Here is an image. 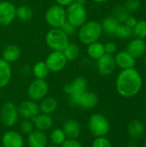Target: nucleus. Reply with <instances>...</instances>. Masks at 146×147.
Listing matches in <instances>:
<instances>
[{"label": "nucleus", "instance_id": "obj_1", "mask_svg": "<svg viewBox=\"0 0 146 147\" xmlns=\"http://www.w3.org/2000/svg\"><path fill=\"white\" fill-rule=\"evenodd\" d=\"M142 86V77L134 67L122 70L116 78V90L120 96L126 98L135 96L141 90Z\"/></svg>", "mask_w": 146, "mask_h": 147}, {"label": "nucleus", "instance_id": "obj_2", "mask_svg": "<svg viewBox=\"0 0 146 147\" xmlns=\"http://www.w3.org/2000/svg\"><path fill=\"white\" fill-rule=\"evenodd\" d=\"M103 31L100 22L95 20L86 21L82 26L78 28L77 36L79 40L84 45H89L93 42L98 41Z\"/></svg>", "mask_w": 146, "mask_h": 147}, {"label": "nucleus", "instance_id": "obj_3", "mask_svg": "<svg viewBox=\"0 0 146 147\" xmlns=\"http://www.w3.org/2000/svg\"><path fill=\"white\" fill-rule=\"evenodd\" d=\"M46 46L52 51H63L70 42L67 36L61 28H51L45 37Z\"/></svg>", "mask_w": 146, "mask_h": 147}, {"label": "nucleus", "instance_id": "obj_4", "mask_svg": "<svg viewBox=\"0 0 146 147\" xmlns=\"http://www.w3.org/2000/svg\"><path fill=\"white\" fill-rule=\"evenodd\" d=\"M65 13L66 21L77 28L82 26L88 18V13L84 5L77 3H72L71 5L66 7Z\"/></svg>", "mask_w": 146, "mask_h": 147}, {"label": "nucleus", "instance_id": "obj_5", "mask_svg": "<svg viewBox=\"0 0 146 147\" xmlns=\"http://www.w3.org/2000/svg\"><path fill=\"white\" fill-rule=\"evenodd\" d=\"M88 127L91 134L95 137L106 136L110 130L108 120L101 114L92 115L88 121Z\"/></svg>", "mask_w": 146, "mask_h": 147}, {"label": "nucleus", "instance_id": "obj_6", "mask_svg": "<svg viewBox=\"0 0 146 147\" xmlns=\"http://www.w3.org/2000/svg\"><path fill=\"white\" fill-rule=\"evenodd\" d=\"M45 20L52 28H60L66 22L65 8L58 4L50 6L45 13Z\"/></svg>", "mask_w": 146, "mask_h": 147}, {"label": "nucleus", "instance_id": "obj_7", "mask_svg": "<svg viewBox=\"0 0 146 147\" xmlns=\"http://www.w3.org/2000/svg\"><path fill=\"white\" fill-rule=\"evenodd\" d=\"M70 102L83 109H91L98 104L99 98L96 93L86 90L80 94L70 96Z\"/></svg>", "mask_w": 146, "mask_h": 147}, {"label": "nucleus", "instance_id": "obj_8", "mask_svg": "<svg viewBox=\"0 0 146 147\" xmlns=\"http://www.w3.org/2000/svg\"><path fill=\"white\" fill-rule=\"evenodd\" d=\"M49 90V85L45 79H34L28 88L29 98L34 102L40 101L46 96Z\"/></svg>", "mask_w": 146, "mask_h": 147}, {"label": "nucleus", "instance_id": "obj_9", "mask_svg": "<svg viewBox=\"0 0 146 147\" xmlns=\"http://www.w3.org/2000/svg\"><path fill=\"white\" fill-rule=\"evenodd\" d=\"M0 117L2 123L5 127H10L15 126L19 118L17 107L12 102H5L1 108Z\"/></svg>", "mask_w": 146, "mask_h": 147}, {"label": "nucleus", "instance_id": "obj_10", "mask_svg": "<svg viewBox=\"0 0 146 147\" xmlns=\"http://www.w3.org/2000/svg\"><path fill=\"white\" fill-rule=\"evenodd\" d=\"M48 69L52 72H59L66 66L68 60L61 51H52L46 60H45Z\"/></svg>", "mask_w": 146, "mask_h": 147}, {"label": "nucleus", "instance_id": "obj_11", "mask_svg": "<svg viewBox=\"0 0 146 147\" xmlns=\"http://www.w3.org/2000/svg\"><path fill=\"white\" fill-rule=\"evenodd\" d=\"M15 4L9 1L3 0L0 1V25L9 26L10 25L15 18Z\"/></svg>", "mask_w": 146, "mask_h": 147}, {"label": "nucleus", "instance_id": "obj_12", "mask_svg": "<svg viewBox=\"0 0 146 147\" xmlns=\"http://www.w3.org/2000/svg\"><path fill=\"white\" fill-rule=\"evenodd\" d=\"M96 66L98 72L102 76H109L111 75L116 67V64L114 61V57L111 54L105 53L102 57L96 60Z\"/></svg>", "mask_w": 146, "mask_h": 147}, {"label": "nucleus", "instance_id": "obj_13", "mask_svg": "<svg viewBox=\"0 0 146 147\" xmlns=\"http://www.w3.org/2000/svg\"><path fill=\"white\" fill-rule=\"evenodd\" d=\"M19 115H21L24 119L32 120L37 115L40 113V107L36 103V102L33 100H27L22 102L19 107L17 108Z\"/></svg>", "mask_w": 146, "mask_h": 147}, {"label": "nucleus", "instance_id": "obj_14", "mask_svg": "<svg viewBox=\"0 0 146 147\" xmlns=\"http://www.w3.org/2000/svg\"><path fill=\"white\" fill-rule=\"evenodd\" d=\"M88 80L84 77H77L64 87V91L69 96L83 93L87 90Z\"/></svg>", "mask_w": 146, "mask_h": 147}, {"label": "nucleus", "instance_id": "obj_15", "mask_svg": "<svg viewBox=\"0 0 146 147\" xmlns=\"http://www.w3.org/2000/svg\"><path fill=\"white\" fill-rule=\"evenodd\" d=\"M3 147H24V140L16 131H8L2 137Z\"/></svg>", "mask_w": 146, "mask_h": 147}, {"label": "nucleus", "instance_id": "obj_16", "mask_svg": "<svg viewBox=\"0 0 146 147\" xmlns=\"http://www.w3.org/2000/svg\"><path fill=\"white\" fill-rule=\"evenodd\" d=\"M126 51L135 59L143 57L146 53V42L145 39L135 38L126 46Z\"/></svg>", "mask_w": 146, "mask_h": 147}, {"label": "nucleus", "instance_id": "obj_17", "mask_svg": "<svg viewBox=\"0 0 146 147\" xmlns=\"http://www.w3.org/2000/svg\"><path fill=\"white\" fill-rule=\"evenodd\" d=\"M114 61L116 66L122 70L133 68L136 65V59L133 58L126 50L119 52L114 57Z\"/></svg>", "mask_w": 146, "mask_h": 147}, {"label": "nucleus", "instance_id": "obj_18", "mask_svg": "<svg viewBox=\"0 0 146 147\" xmlns=\"http://www.w3.org/2000/svg\"><path fill=\"white\" fill-rule=\"evenodd\" d=\"M31 121L34 126L36 127V129L39 131H42V132L49 130L53 125L52 118L51 117L50 115H47V114L40 113L35 117H34Z\"/></svg>", "mask_w": 146, "mask_h": 147}, {"label": "nucleus", "instance_id": "obj_19", "mask_svg": "<svg viewBox=\"0 0 146 147\" xmlns=\"http://www.w3.org/2000/svg\"><path fill=\"white\" fill-rule=\"evenodd\" d=\"M28 143L29 147H46L47 145V137L44 132L36 129L28 134Z\"/></svg>", "mask_w": 146, "mask_h": 147}, {"label": "nucleus", "instance_id": "obj_20", "mask_svg": "<svg viewBox=\"0 0 146 147\" xmlns=\"http://www.w3.org/2000/svg\"><path fill=\"white\" fill-rule=\"evenodd\" d=\"M63 131L66 139H77L80 134V124L74 119L67 120L63 125Z\"/></svg>", "mask_w": 146, "mask_h": 147}, {"label": "nucleus", "instance_id": "obj_21", "mask_svg": "<svg viewBox=\"0 0 146 147\" xmlns=\"http://www.w3.org/2000/svg\"><path fill=\"white\" fill-rule=\"evenodd\" d=\"M21 55L22 52L19 47L15 45H9L3 49L2 53V59L6 62L12 64L16 62L21 58Z\"/></svg>", "mask_w": 146, "mask_h": 147}, {"label": "nucleus", "instance_id": "obj_22", "mask_svg": "<svg viewBox=\"0 0 146 147\" xmlns=\"http://www.w3.org/2000/svg\"><path fill=\"white\" fill-rule=\"evenodd\" d=\"M12 70L10 64L0 58V89L6 87L11 79Z\"/></svg>", "mask_w": 146, "mask_h": 147}, {"label": "nucleus", "instance_id": "obj_23", "mask_svg": "<svg viewBox=\"0 0 146 147\" xmlns=\"http://www.w3.org/2000/svg\"><path fill=\"white\" fill-rule=\"evenodd\" d=\"M127 132L129 136L133 139V140H140L145 132V125L138 121V120H134L132 121L127 127Z\"/></svg>", "mask_w": 146, "mask_h": 147}, {"label": "nucleus", "instance_id": "obj_24", "mask_svg": "<svg viewBox=\"0 0 146 147\" xmlns=\"http://www.w3.org/2000/svg\"><path fill=\"white\" fill-rule=\"evenodd\" d=\"M86 52H87V55L90 59L97 60L105 54L104 44H102L100 41L93 42V43L88 45Z\"/></svg>", "mask_w": 146, "mask_h": 147}, {"label": "nucleus", "instance_id": "obj_25", "mask_svg": "<svg viewBox=\"0 0 146 147\" xmlns=\"http://www.w3.org/2000/svg\"><path fill=\"white\" fill-rule=\"evenodd\" d=\"M39 107L40 113L50 115L56 110L58 107V102L52 96H46L41 100V102Z\"/></svg>", "mask_w": 146, "mask_h": 147}, {"label": "nucleus", "instance_id": "obj_26", "mask_svg": "<svg viewBox=\"0 0 146 147\" xmlns=\"http://www.w3.org/2000/svg\"><path fill=\"white\" fill-rule=\"evenodd\" d=\"M32 72L36 79H46L50 71L45 61H38L33 65Z\"/></svg>", "mask_w": 146, "mask_h": 147}, {"label": "nucleus", "instance_id": "obj_27", "mask_svg": "<svg viewBox=\"0 0 146 147\" xmlns=\"http://www.w3.org/2000/svg\"><path fill=\"white\" fill-rule=\"evenodd\" d=\"M102 31L107 34H114L115 31L120 25V22L112 16L104 18L101 23Z\"/></svg>", "mask_w": 146, "mask_h": 147}, {"label": "nucleus", "instance_id": "obj_28", "mask_svg": "<svg viewBox=\"0 0 146 147\" xmlns=\"http://www.w3.org/2000/svg\"><path fill=\"white\" fill-rule=\"evenodd\" d=\"M33 17V10L30 6L27 4H22L16 7L15 9V18L22 22H28Z\"/></svg>", "mask_w": 146, "mask_h": 147}, {"label": "nucleus", "instance_id": "obj_29", "mask_svg": "<svg viewBox=\"0 0 146 147\" xmlns=\"http://www.w3.org/2000/svg\"><path fill=\"white\" fill-rule=\"evenodd\" d=\"M62 52L68 61H74L80 55L79 47L73 42H69Z\"/></svg>", "mask_w": 146, "mask_h": 147}, {"label": "nucleus", "instance_id": "obj_30", "mask_svg": "<svg viewBox=\"0 0 146 147\" xmlns=\"http://www.w3.org/2000/svg\"><path fill=\"white\" fill-rule=\"evenodd\" d=\"M129 16H130L129 12L126 9L124 5H121V4L116 5L113 9V16L120 23H124Z\"/></svg>", "mask_w": 146, "mask_h": 147}, {"label": "nucleus", "instance_id": "obj_31", "mask_svg": "<svg viewBox=\"0 0 146 147\" xmlns=\"http://www.w3.org/2000/svg\"><path fill=\"white\" fill-rule=\"evenodd\" d=\"M50 139L53 145L60 146L66 140V136H65L63 129L55 128L52 131V133L50 134Z\"/></svg>", "mask_w": 146, "mask_h": 147}, {"label": "nucleus", "instance_id": "obj_32", "mask_svg": "<svg viewBox=\"0 0 146 147\" xmlns=\"http://www.w3.org/2000/svg\"><path fill=\"white\" fill-rule=\"evenodd\" d=\"M133 34L136 36V38L145 39L146 38V21L139 20L137 22L136 25L133 28Z\"/></svg>", "mask_w": 146, "mask_h": 147}, {"label": "nucleus", "instance_id": "obj_33", "mask_svg": "<svg viewBox=\"0 0 146 147\" xmlns=\"http://www.w3.org/2000/svg\"><path fill=\"white\" fill-rule=\"evenodd\" d=\"M114 34L120 39L126 40L133 35V28H129L125 23H120Z\"/></svg>", "mask_w": 146, "mask_h": 147}, {"label": "nucleus", "instance_id": "obj_34", "mask_svg": "<svg viewBox=\"0 0 146 147\" xmlns=\"http://www.w3.org/2000/svg\"><path fill=\"white\" fill-rule=\"evenodd\" d=\"M123 5L129 13H133L140 8L141 0H126Z\"/></svg>", "mask_w": 146, "mask_h": 147}, {"label": "nucleus", "instance_id": "obj_35", "mask_svg": "<svg viewBox=\"0 0 146 147\" xmlns=\"http://www.w3.org/2000/svg\"><path fill=\"white\" fill-rule=\"evenodd\" d=\"M34 124L32 122L31 120H28V119H24L21 124H20V129L22 131V133H23L24 134H29L31 132L34 131Z\"/></svg>", "mask_w": 146, "mask_h": 147}, {"label": "nucleus", "instance_id": "obj_36", "mask_svg": "<svg viewBox=\"0 0 146 147\" xmlns=\"http://www.w3.org/2000/svg\"><path fill=\"white\" fill-rule=\"evenodd\" d=\"M92 147H112L110 140L105 136L96 137L92 143Z\"/></svg>", "mask_w": 146, "mask_h": 147}, {"label": "nucleus", "instance_id": "obj_37", "mask_svg": "<svg viewBox=\"0 0 146 147\" xmlns=\"http://www.w3.org/2000/svg\"><path fill=\"white\" fill-rule=\"evenodd\" d=\"M62 30H63V32L67 35V36H72L75 33H76V31H77V28L75 27V26H73L72 24H71L70 22H68L67 21L63 24V26L60 28Z\"/></svg>", "mask_w": 146, "mask_h": 147}, {"label": "nucleus", "instance_id": "obj_38", "mask_svg": "<svg viewBox=\"0 0 146 147\" xmlns=\"http://www.w3.org/2000/svg\"><path fill=\"white\" fill-rule=\"evenodd\" d=\"M60 147H83L82 144L77 140V139H66L61 145Z\"/></svg>", "mask_w": 146, "mask_h": 147}, {"label": "nucleus", "instance_id": "obj_39", "mask_svg": "<svg viewBox=\"0 0 146 147\" xmlns=\"http://www.w3.org/2000/svg\"><path fill=\"white\" fill-rule=\"evenodd\" d=\"M104 49H105V53L113 55L117 50V46L114 42H108L104 45Z\"/></svg>", "mask_w": 146, "mask_h": 147}, {"label": "nucleus", "instance_id": "obj_40", "mask_svg": "<svg viewBox=\"0 0 146 147\" xmlns=\"http://www.w3.org/2000/svg\"><path fill=\"white\" fill-rule=\"evenodd\" d=\"M137 22H138V20H137V18H136V17H134V16H129L124 23H125L126 26H128L129 28H134V26L136 25Z\"/></svg>", "mask_w": 146, "mask_h": 147}, {"label": "nucleus", "instance_id": "obj_41", "mask_svg": "<svg viewBox=\"0 0 146 147\" xmlns=\"http://www.w3.org/2000/svg\"><path fill=\"white\" fill-rule=\"evenodd\" d=\"M55 2H56V4L65 8L71 5L74 2V0H55Z\"/></svg>", "mask_w": 146, "mask_h": 147}, {"label": "nucleus", "instance_id": "obj_42", "mask_svg": "<svg viewBox=\"0 0 146 147\" xmlns=\"http://www.w3.org/2000/svg\"><path fill=\"white\" fill-rule=\"evenodd\" d=\"M73 3H79V4H83L84 5L85 4V0H74Z\"/></svg>", "mask_w": 146, "mask_h": 147}, {"label": "nucleus", "instance_id": "obj_43", "mask_svg": "<svg viewBox=\"0 0 146 147\" xmlns=\"http://www.w3.org/2000/svg\"><path fill=\"white\" fill-rule=\"evenodd\" d=\"M92 1H94L96 3H106L108 0H92Z\"/></svg>", "mask_w": 146, "mask_h": 147}, {"label": "nucleus", "instance_id": "obj_44", "mask_svg": "<svg viewBox=\"0 0 146 147\" xmlns=\"http://www.w3.org/2000/svg\"><path fill=\"white\" fill-rule=\"evenodd\" d=\"M126 147H137V146L134 144V143H133V142H131V143H129L128 145H127V146Z\"/></svg>", "mask_w": 146, "mask_h": 147}, {"label": "nucleus", "instance_id": "obj_45", "mask_svg": "<svg viewBox=\"0 0 146 147\" xmlns=\"http://www.w3.org/2000/svg\"><path fill=\"white\" fill-rule=\"evenodd\" d=\"M144 56H145V65H146V53H145V54Z\"/></svg>", "mask_w": 146, "mask_h": 147}, {"label": "nucleus", "instance_id": "obj_46", "mask_svg": "<svg viewBox=\"0 0 146 147\" xmlns=\"http://www.w3.org/2000/svg\"><path fill=\"white\" fill-rule=\"evenodd\" d=\"M143 147H146V140L145 141V143H144V146Z\"/></svg>", "mask_w": 146, "mask_h": 147}]
</instances>
